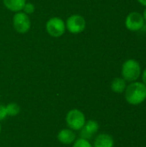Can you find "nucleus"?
Wrapping results in <instances>:
<instances>
[{
	"label": "nucleus",
	"instance_id": "obj_1",
	"mask_svg": "<svg viewBox=\"0 0 146 147\" xmlns=\"http://www.w3.org/2000/svg\"><path fill=\"white\" fill-rule=\"evenodd\" d=\"M126 101L131 105H139L146 100V86L142 82H132L125 90Z\"/></svg>",
	"mask_w": 146,
	"mask_h": 147
},
{
	"label": "nucleus",
	"instance_id": "obj_2",
	"mask_svg": "<svg viewBox=\"0 0 146 147\" xmlns=\"http://www.w3.org/2000/svg\"><path fill=\"white\" fill-rule=\"evenodd\" d=\"M142 71L139 63L135 59H127L126 60L121 68L122 78L126 82H135L141 76Z\"/></svg>",
	"mask_w": 146,
	"mask_h": 147
},
{
	"label": "nucleus",
	"instance_id": "obj_3",
	"mask_svg": "<svg viewBox=\"0 0 146 147\" xmlns=\"http://www.w3.org/2000/svg\"><path fill=\"white\" fill-rule=\"evenodd\" d=\"M65 121L70 129L73 131H80L86 122V118L81 110L74 109L67 113Z\"/></svg>",
	"mask_w": 146,
	"mask_h": 147
},
{
	"label": "nucleus",
	"instance_id": "obj_4",
	"mask_svg": "<svg viewBox=\"0 0 146 147\" xmlns=\"http://www.w3.org/2000/svg\"><path fill=\"white\" fill-rule=\"evenodd\" d=\"M145 23V22L143 14L138 11H133L129 13L125 21L126 28L128 30L133 31V32L141 30L144 28Z\"/></svg>",
	"mask_w": 146,
	"mask_h": 147
},
{
	"label": "nucleus",
	"instance_id": "obj_5",
	"mask_svg": "<svg viewBox=\"0 0 146 147\" xmlns=\"http://www.w3.org/2000/svg\"><path fill=\"white\" fill-rule=\"evenodd\" d=\"M46 28L47 33L52 37H59L65 31V25L59 17H52L46 22Z\"/></svg>",
	"mask_w": 146,
	"mask_h": 147
},
{
	"label": "nucleus",
	"instance_id": "obj_6",
	"mask_svg": "<svg viewBox=\"0 0 146 147\" xmlns=\"http://www.w3.org/2000/svg\"><path fill=\"white\" fill-rule=\"evenodd\" d=\"M13 25L18 33L25 34L30 28V19L24 12H18L13 17Z\"/></svg>",
	"mask_w": 146,
	"mask_h": 147
},
{
	"label": "nucleus",
	"instance_id": "obj_7",
	"mask_svg": "<svg viewBox=\"0 0 146 147\" xmlns=\"http://www.w3.org/2000/svg\"><path fill=\"white\" fill-rule=\"evenodd\" d=\"M86 22L83 16L79 15L71 16L66 21V28L72 34H79L85 28Z\"/></svg>",
	"mask_w": 146,
	"mask_h": 147
},
{
	"label": "nucleus",
	"instance_id": "obj_8",
	"mask_svg": "<svg viewBox=\"0 0 146 147\" xmlns=\"http://www.w3.org/2000/svg\"><path fill=\"white\" fill-rule=\"evenodd\" d=\"M99 130V124L94 120H89L85 122L83 127L80 130V138L89 140Z\"/></svg>",
	"mask_w": 146,
	"mask_h": 147
},
{
	"label": "nucleus",
	"instance_id": "obj_9",
	"mask_svg": "<svg viewBox=\"0 0 146 147\" xmlns=\"http://www.w3.org/2000/svg\"><path fill=\"white\" fill-rule=\"evenodd\" d=\"M57 139L61 144L71 145L75 142V140L77 139V135L73 130H71L70 128H65V129L60 130L58 133Z\"/></svg>",
	"mask_w": 146,
	"mask_h": 147
},
{
	"label": "nucleus",
	"instance_id": "obj_10",
	"mask_svg": "<svg viewBox=\"0 0 146 147\" xmlns=\"http://www.w3.org/2000/svg\"><path fill=\"white\" fill-rule=\"evenodd\" d=\"M114 140L108 134H101L95 139L93 147H114Z\"/></svg>",
	"mask_w": 146,
	"mask_h": 147
},
{
	"label": "nucleus",
	"instance_id": "obj_11",
	"mask_svg": "<svg viewBox=\"0 0 146 147\" xmlns=\"http://www.w3.org/2000/svg\"><path fill=\"white\" fill-rule=\"evenodd\" d=\"M126 81L123 78H116L112 81L111 90L117 94H120L125 92L126 88Z\"/></svg>",
	"mask_w": 146,
	"mask_h": 147
},
{
	"label": "nucleus",
	"instance_id": "obj_12",
	"mask_svg": "<svg viewBox=\"0 0 146 147\" xmlns=\"http://www.w3.org/2000/svg\"><path fill=\"white\" fill-rule=\"evenodd\" d=\"M3 3L11 11H20L23 9L26 0H3Z\"/></svg>",
	"mask_w": 146,
	"mask_h": 147
},
{
	"label": "nucleus",
	"instance_id": "obj_13",
	"mask_svg": "<svg viewBox=\"0 0 146 147\" xmlns=\"http://www.w3.org/2000/svg\"><path fill=\"white\" fill-rule=\"evenodd\" d=\"M5 108H6V111H7V115L8 116H11V117L17 116L20 114V112H21L20 106L17 103H15V102H10L8 105H6Z\"/></svg>",
	"mask_w": 146,
	"mask_h": 147
},
{
	"label": "nucleus",
	"instance_id": "obj_14",
	"mask_svg": "<svg viewBox=\"0 0 146 147\" xmlns=\"http://www.w3.org/2000/svg\"><path fill=\"white\" fill-rule=\"evenodd\" d=\"M73 147H93V146L88 140L79 138L73 143Z\"/></svg>",
	"mask_w": 146,
	"mask_h": 147
},
{
	"label": "nucleus",
	"instance_id": "obj_15",
	"mask_svg": "<svg viewBox=\"0 0 146 147\" xmlns=\"http://www.w3.org/2000/svg\"><path fill=\"white\" fill-rule=\"evenodd\" d=\"M22 9L24 10L25 14H32L34 11V6L33 3H25V5H24Z\"/></svg>",
	"mask_w": 146,
	"mask_h": 147
},
{
	"label": "nucleus",
	"instance_id": "obj_16",
	"mask_svg": "<svg viewBox=\"0 0 146 147\" xmlns=\"http://www.w3.org/2000/svg\"><path fill=\"white\" fill-rule=\"evenodd\" d=\"M7 111H6V108L4 105H0V121L4 120L7 117Z\"/></svg>",
	"mask_w": 146,
	"mask_h": 147
},
{
	"label": "nucleus",
	"instance_id": "obj_17",
	"mask_svg": "<svg viewBox=\"0 0 146 147\" xmlns=\"http://www.w3.org/2000/svg\"><path fill=\"white\" fill-rule=\"evenodd\" d=\"M142 83L146 86V68L142 72Z\"/></svg>",
	"mask_w": 146,
	"mask_h": 147
},
{
	"label": "nucleus",
	"instance_id": "obj_18",
	"mask_svg": "<svg viewBox=\"0 0 146 147\" xmlns=\"http://www.w3.org/2000/svg\"><path fill=\"white\" fill-rule=\"evenodd\" d=\"M139 3H141L142 5L144 6H146V0H138Z\"/></svg>",
	"mask_w": 146,
	"mask_h": 147
},
{
	"label": "nucleus",
	"instance_id": "obj_19",
	"mask_svg": "<svg viewBox=\"0 0 146 147\" xmlns=\"http://www.w3.org/2000/svg\"><path fill=\"white\" fill-rule=\"evenodd\" d=\"M143 16H144V19H145V22H146V8H145V9L144 10V13H143Z\"/></svg>",
	"mask_w": 146,
	"mask_h": 147
},
{
	"label": "nucleus",
	"instance_id": "obj_20",
	"mask_svg": "<svg viewBox=\"0 0 146 147\" xmlns=\"http://www.w3.org/2000/svg\"><path fill=\"white\" fill-rule=\"evenodd\" d=\"M1 131H2V127H1V123H0V133H1Z\"/></svg>",
	"mask_w": 146,
	"mask_h": 147
}]
</instances>
